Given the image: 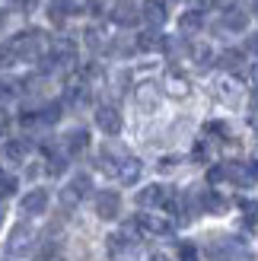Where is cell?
<instances>
[{"mask_svg":"<svg viewBox=\"0 0 258 261\" xmlns=\"http://www.w3.org/2000/svg\"><path fill=\"white\" fill-rule=\"evenodd\" d=\"M10 48H13V55H16V61H42L45 51H51L45 32H38V29L19 32V35L10 42Z\"/></svg>","mask_w":258,"mask_h":261,"instance_id":"6da1fadb","label":"cell"},{"mask_svg":"<svg viewBox=\"0 0 258 261\" xmlns=\"http://www.w3.org/2000/svg\"><path fill=\"white\" fill-rule=\"evenodd\" d=\"M48 58L55 61V67H64V70H70L73 64H76V45L70 42V38H55V42H51V51H48Z\"/></svg>","mask_w":258,"mask_h":261,"instance_id":"7a4b0ae2","label":"cell"},{"mask_svg":"<svg viewBox=\"0 0 258 261\" xmlns=\"http://www.w3.org/2000/svg\"><path fill=\"white\" fill-rule=\"evenodd\" d=\"M109 255L115 261H127L137 255V242L131 239V232H112L109 236Z\"/></svg>","mask_w":258,"mask_h":261,"instance_id":"3957f363","label":"cell"},{"mask_svg":"<svg viewBox=\"0 0 258 261\" xmlns=\"http://www.w3.org/2000/svg\"><path fill=\"white\" fill-rule=\"evenodd\" d=\"M140 19V7L134 4V0H118V4L112 7V22L118 25H137Z\"/></svg>","mask_w":258,"mask_h":261,"instance_id":"277c9868","label":"cell"},{"mask_svg":"<svg viewBox=\"0 0 258 261\" xmlns=\"http://www.w3.org/2000/svg\"><path fill=\"white\" fill-rule=\"evenodd\" d=\"M118 211H121V198L115 191H99L96 194V214L102 220H115V217H118Z\"/></svg>","mask_w":258,"mask_h":261,"instance_id":"5b68a950","label":"cell"},{"mask_svg":"<svg viewBox=\"0 0 258 261\" xmlns=\"http://www.w3.org/2000/svg\"><path fill=\"white\" fill-rule=\"evenodd\" d=\"M96 124H99V130H106V134H118L121 130V115H118V109H112V106H99L96 109Z\"/></svg>","mask_w":258,"mask_h":261,"instance_id":"8992f818","label":"cell"},{"mask_svg":"<svg viewBox=\"0 0 258 261\" xmlns=\"http://www.w3.org/2000/svg\"><path fill=\"white\" fill-rule=\"evenodd\" d=\"M169 188H163V185H147L144 191H140L137 194V204L140 207H160V204H166V201H169Z\"/></svg>","mask_w":258,"mask_h":261,"instance_id":"52a82bcc","label":"cell"},{"mask_svg":"<svg viewBox=\"0 0 258 261\" xmlns=\"http://www.w3.org/2000/svg\"><path fill=\"white\" fill-rule=\"evenodd\" d=\"M134 223L144 229V232H150V236H166V232H169V220L153 217V214H140V217H134Z\"/></svg>","mask_w":258,"mask_h":261,"instance_id":"ba28073f","label":"cell"},{"mask_svg":"<svg viewBox=\"0 0 258 261\" xmlns=\"http://www.w3.org/2000/svg\"><path fill=\"white\" fill-rule=\"evenodd\" d=\"M29 245H32V229L25 223H19L16 229H13V236H10V255H25Z\"/></svg>","mask_w":258,"mask_h":261,"instance_id":"9c48e42d","label":"cell"},{"mask_svg":"<svg viewBox=\"0 0 258 261\" xmlns=\"http://www.w3.org/2000/svg\"><path fill=\"white\" fill-rule=\"evenodd\" d=\"M140 16H144V22H150L153 29H157V25L166 22V4H163V0H144V7H140Z\"/></svg>","mask_w":258,"mask_h":261,"instance_id":"30bf717a","label":"cell"},{"mask_svg":"<svg viewBox=\"0 0 258 261\" xmlns=\"http://www.w3.org/2000/svg\"><path fill=\"white\" fill-rule=\"evenodd\" d=\"M45 207H48V191L45 188H35V191H29L22 198V214H45Z\"/></svg>","mask_w":258,"mask_h":261,"instance_id":"8fae6325","label":"cell"},{"mask_svg":"<svg viewBox=\"0 0 258 261\" xmlns=\"http://www.w3.org/2000/svg\"><path fill=\"white\" fill-rule=\"evenodd\" d=\"M140 160H134V156H124L121 160V166H118V181L121 185H134V181L140 178Z\"/></svg>","mask_w":258,"mask_h":261,"instance_id":"7c38bea8","label":"cell"},{"mask_svg":"<svg viewBox=\"0 0 258 261\" xmlns=\"http://www.w3.org/2000/svg\"><path fill=\"white\" fill-rule=\"evenodd\" d=\"M220 22H223V29H229V32H242V29H246V22H249V16H246L242 10L229 7V10H223Z\"/></svg>","mask_w":258,"mask_h":261,"instance_id":"4fadbf2b","label":"cell"},{"mask_svg":"<svg viewBox=\"0 0 258 261\" xmlns=\"http://www.w3.org/2000/svg\"><path fill=\"white\" fill-rule=\"evenodd\" d=\"M166 93L175 96V99H185L188 96V80L178 70H169V73H166Z\"/></svg>","mask_w":258,"mask_h":261,"instance_id":"5bb4252c","label":"cell"},{"mask_svg":"<svg viewBox=\"0 0 258 261\" xmlns=\"http://www.w3.org/2000/svg\"><path fill=\"white\" fill-rule=\"evenodd\" d=\"M86 143H89V134H86L83 127H76V130H70V134L64 137V150H67L70 156H76V153L86 150Z\"/></svg>","mask_w":258,"mask_h":261,"instance_id":"9a60e30c","label":"cell"},{"mask_svg":"<svg viewBox=\"0 0 258 261\" xmlns=\"http://www.w3.org/2000/svg\"><path fill=\"white\" fill-rule=\"evenodd\" d=\"M163 45H166V38H163L157 29H147V32L137 35V48H140V51H157V48H163Z\"/></svg>","mask_w":258,"mask_h":261,"instance_id":"2e32d148","label":"cell"},{"mask_svg":"<svg viewBox=\"0 0 258 261\" xmlns=\"http://www.w3.org/2000/svg\"><path fill=\"white\" fill-rule=\"evenodd\" d=\"M4 153H7V160H25V153H29V143H25L22 137H13V140H7L4 143Z\"/></svg>","mask_w":258,"mask_h":261,"instance_id":"e0dca14e","label":"cell"},{"mask_svg":"<svg viewBox=\"0 0 258 261\" xmlns=\"http://www.w3.org/2000/svg\"><path fill=\"white\" fill-rule=\"evenodd\" d=\"M233 245L229 242H214V245H208V258L211 261H233Z\"/></svg>","mask_w":258,"mask_h":261,"instance_id":"ac0fdd59","label":"cell"},{"mask_svg":"<svg viewBox=\"0 0 258 261\" xmlns=\"http://www.w3.org/2000/svg\"><path fill=\"white\" fill-rule=\"evenodd\" d=\"M178 29H182L185 35L198 32V29H201V10H191V13H185V16L178 19Z\"/></svg>","mask_w":258,"mask_h":261,"instance_id":"d6986e66","label":"cell"},{"mask_svg":"<svg viewBox=\"0 0 258 261\" xmlns=\"http://www.w3.org/2000/svg\"><path fill=\"white\" fill-rule=\"evenodd\" d=\"M188 55H191V61H195L198 67H208V64H211V58H214V55H211V48L204 45V42L191 45V48H188Z\"/></svg>","mask_w":258,"mask_h":261,"instance_id":"ffe728a7","label":"cell"},{"mask_svg":"<svg viewBox=\"0 0 258 261\" xmlns=\"http://www.w3.org/2000/svg\"><path fill=\"white\" fill-rule=\"evenodd\" d=\"M10 194H16V175L7 172V169H0V201L10 198Z\"/></svg>","mask_w":258,"mask_h":261,"instance_id":"44dd1931","label":"cell"},{"mask_svg":"<svg viewBox=\"0 0 258 261\" xmlns=\"http://www.w3.org/2000/svg\"><path fill=\"white\" fill-rule=\"evenodd\" d=\"M64 13H73V16H80V13H89L93 10V0H61Z\"/></svg>","mask_w":258,"mask_h":261,"instance_id":"7402d4cb","label":"cell"},{"mask_svg":"<svg viewBox=\"0 0 258 261\" xmlns=\"http://www.w3.org/2000/svg\"><path fill=\"white\" fill-rule=\"evenodd\" d=\"M137 102H140L144 109H153V106H157V89H153V83H144V86L137 89Z\"/></svg>","mask_w":258,"mask_h":261,"instance_id":"603a6c76","label":"cell"},{"mask_svg":"<svg viewBox=\"0 0 258 261\" xmlns=\"http://www.w3.org/2000/svg\"><path fill=\"white\" fill-rule=\"evenodd\" d=\"M70 188L76 191V198H86V194L93 191V178H89V175H76V178L70 181Z\"/></svg>","mask_w":258,"mask_h":261,"instance_id":"cb8c5ba5","label":"cell"},{"mask_svg":"<svg viewBox=\"0 0 258 261\" xmlns=\"http://www.w3.org/2000/svg\"><path fill=\"white\" fill-rule=\"evenodd\" d=\"M220 67L239 70V67H242V55H239V51H223V55H220Z\"/></svg>","mask_w":258,"mask_h":261,"instance_id":"d4e9b609","label":"cell"},{"mask_svg":"<svg viewBox=\"0 0 258 261\" xmlns=\"http://www.w3.org/2000/svg\"><path fill=\"white\" fill-rule=\"evenodd\" d=\"M58 118H61V106H45L35 115V121H42V124H55Z\"/></svg>","mask_w":258,"mask_h":261,"instance_id":"484cf974","label":"cell"},{"mask_svg":"<svg viewBox=\"0 0 258 261\" xmlns=\"http://www.w3.org/2000/svg\"><path fill=\"white\" fill-rule=\"evenodd\" d=\"M58 258H61L58 245H42V249L35 252V258H32V261H58Z\"/></svg>","mask_w":258,"mask_h":261,"instance_id":"4316f807","label":"cell"},{"mask_svg":"<svg viewBox=\"0 0 258 261\" xmlns=\"http://www.w3.org/2000/svg\"><path fill=\"white\" fill-rule=\"evenodd\" d=\"M178 258H182V261H198L195 242H178Z\"/></svg>","mask_w":258,"mask_h":261,"instance_id":"83f0119b","label":"cell"},{"mask_svg":"<svg viewBox=\"0 0 258 261\" xmlns=\"http://www.w3.org/2000/svg\"><path fill=\"white\" fill-rule=\"evenodd\" d=\"M19 93V83L16 80H0V99H10Z\"/></svg>","mask_w":258,"mask_h":261,"instance_id":"f1b7e54d","label":"cell"},{"mask_svg":"<svg viewBox=\"0 0 258 261\" xmlns=\"http://www.w3.org/2000/svg\"><path fill=\"white\" fill-rule=\"evenodd\" d=\"M242 214L249 223H258V201H242Z\"/></svg>","mask_w":258,"mask_h":261,"instance_id":"f546056e","label":"cell"},{"mask_svg":"<svg viewBox=\"0 0 258 261\" xmlns=\"http://www.w3.org/2000/svg\"><path fill=\"white\" fill-rule=\"evenodd\" d=\"M48 16H51V22H55V25H61V22H64V7H61V0L48 7Z\"/></svg>","mask_w":258,"mask_h":261,"instance_id":"4dcf8cb0","label":"cell"},{"mask_svg":"<svg viewBox=\"0 0 258 261\" xmlns=\"http://www.w3.org/2000/svg\"><path fill=\"white\" fill-rule=\"evenodd\" d=\"M13 61H16V55H13L10 42H7V45H0V67H7V64H13Z\"/></svg>","mask_w":258,"mask_h":261,"instance_id":"1f68e13d","label":"cell"},{"mask_svg":"<svg viewBox=\"0 0 258 261\" xmlns=\"http://www.w3.org/2000/svg\"><path fill=\"white\" fill-rule=\"evenodd\" d=\"M223 178H226V166H214L211 172H208V181H211V185H217V181H223Z\"/></svg>","mask_w":258,"mask_h":261,"instance_id":"d6a6232c","label":"cell"},{"mask_svg":"<svg viewBox=\"0 0 258 261\" xmlns=\"http://www.w3.org/2000/svg\"><path fill=\"white\" fill-rule=\"evenodd\" d=\"M76 201H80V198H76V191H73L70 185H67V188H64V191H61V204H64V207H73Z\"/></svg>","mask_w":258,"mask_h":261,"instance_id":"836d02e7","label":"cell"},{"mask_svg":"<svg viewBox=\"0 0 258 261\" xmlns=\"http://www.w3.org/2000/svg\"><path fill=\"white\" fill-rule=\"evenodd\" d=\"M48 172L51 175H61L64 172V160H61V156H51V160H48Z\"/></svg>","mask_w":258,"mask_h":261,"instance_id":"e575fe53","label":"cell"},{"mask_svg":"<svg viewBox=\"0 0 258 261\" xmlns=\"http://www.w3.org/2000/svg\"><path fill=\"white\" fill-rule=\"evenodd\" d=\"M204 130H208V134H226V124L223 121H208V127H204Z\"/></svg>","mask_w":258,"mask_h":261,"instance_id":"d590c367","label":"cell"},{"mask_svg":"<svg viewBox=\"0 0 258 261\" xmlns=\"http://www.w3.org/2000/svg\"><path fill=\"white\" fill-rule=\"evenodd\" d=\"M249 124H252V127L258 130V96L252 99V109H249Z\"/></svg>","mask_w":258,"mask_h":261,"instance_id":"8d00e7d4","label":"cell"},{"mask_svg":"<svg viewBox=\"0 0 258 261\" xmlns=\"http://www.w3.org/2000/svg\"><path fill=\"white\" fill-rule=\"evenodd\" d=\"M220 7V0H198V10H214Z\"/></svg>","mask_w":258,"mask_h":261,"instance_id":"74e56055","label":"cell"},{"mask_svg":"<svg viewBox=\"0 0 258 261\" xmlns=\"http://www.w3.org/2000/svg\"><path fill=\"white\" fill-rule=\"evenodd\" d=\"M175 163H178V160H175V156H166V160L160 163V169H163V172H169V169H172Z\"/></svg>","mask_w":258,"mask_h":261,"instance_id":"f35d334b","label":"cell"},{"mask_svg":"<svg viewBox=\"0 0 258 261\" xmlns=\"http://www.w3.org/2000/svg\"><path fill=\"white\" fill-rule=\"evenodd\" d=\"M191 156H195V160H204V156H208V150H204V147H201V143H198V147H195V150H191Z\"/></svg>","mask_w":258,"mask_h":261,"instance_id":"ab89813d","label":"cell"},{"mask_svg":"<svg viewBox=\"0 0 258 261\" xmlns=\"http://www.w3.org/2000/svg\"><path fill=\"white\" fill-rule=\"evenodd\" d=\"M246 172H249V178H258V163H249Z\"/></svg>","mask_w":258,"mask_h":261,"instance_id":"60d3db41","label":"cell"},{"mask_svg":"<svg viewBox=\"0 0 258 261\" xmlns=\"http://www.w3.org/2000/svg\"><path fill=\"white\" fill-rule=\"evenodd\" d=\"M7 124H10V118H7V112L0 109V130H7Z\"/></svg>","mask_w":258,"mask_h":261,"instance_id":"b9f144b4","label":"cell"},{"mask_svg":"<svg viewBox=\"0 0 258 261\" xmlns=\"http://www.w3.org/2000/svg\"><path fill=\"white\" fill-rule=\"evenodd\" d=\"M249 76H252V83L258 86V64H252V70H249Z\"/></svg>","mask_w":258,"mask_h":261,"instance_id":"7bdbcfd3","label":"cell"},{"mask_svg":"<svg viewBox=\"0 0 258 261\" xmlns=\"http://www.w3.org/2000/svg\"><path fill=\"white\" fill-rule=\"evenodd\" d=\"M249 48H252V51H258V35H252V38H249Z\"/></svg>","mask_w":258,"mask_h":261,"instance_id":"ee69618b","label":"cell"},{"mask_svg":"<svg viewBox=\"0 0 258 261\" xmlns=\"http://www.w3.org/2000/svg\"><path fill=\"white\" fill-rule=\"evenodd\" d=\"M150 261H169V258H166V255H153Z\"/></svg>","mask_w":258,"mask_h":261,"instance_id":"f6af8a7d","label":"cell"},{"mask_svg":"<svg viewBox=\"0 0 258 261\" xmlns=\"http://www.w3.org/2000/svg\"><path fill=\"white\" fill-rule=\"evenodd\" d=\"M0 226H4V207H0Z\"/></svg>","mask_w":258,"mask_h":261,"instance_id":"bcb514c9","label":"cell"},{"mask_svg":"<svg viewBox=\"0 0 258 261\" xmlns=\"http://www.w3.org/2000/svg\"><path fill=\"white\" fill-rule=\"evenodd\" d=\"M172 4H175V0H172Z\"/></svg>","mask_w":258,"mask_h":261,"instance_id":"7dc6e473","label":"cell"}]
</instances>
